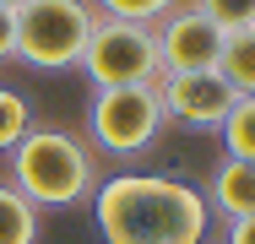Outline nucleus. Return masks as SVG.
Returning a JSON list of instances; mask_svg holds the SVG:
<instances>
[{"instance_id":"39448f33","label":"nucleus","mask_w":255,"mask_h":244,"mask_svg":"<svg viewBox=\"0 0 255 244\" xmlns=\"http://www.w3.org/2000/svg\"><path fill=\"white\" fill-rule=\"evenodd\" d=\"M87 130L114 157L147 152L163 130V87H103V93H93Z\"/></svg>"},{"instance_id":"9b49d317","label":"nucleus","mask_w":255,"mask_h":244,"mask_svg":"<svg viewBox=\"0 0 255 244\" xmlns=\"http://www.w3.org/2000/svg\"><path fill=\"white\" fill-rule=\"evenodd\" d=\"M217 130H223V152L228 157L255 163V98H234V109H228V120Z\"/></svg>"},{"instance_id":"ddd939ff","label":"nucleus","mask_w":255,"mask_h":244,"mask_svg":"<svg viewBox=\"0 0 255 244\" xmlns=\"http://www.w3.org/2000/svg\"><path fill=\"white\" fill-rule=\"evenodd\" d=\"M98 16H125V22H163L179 0H93Z\"/></svg>"},{"instance_id":"20e7f679","label":"nucleus","mask_w":255,"mask_h":244,"mask_svg":"<svg viewBox=\"0 0 255 244\" xmlns=\"http://www.w3.org/2000/svg\"><path fill=\"white\" fill-rule=\"evenodd\" d=\"M93 22H98L93 0H22L16 5V60L38 71H65L82 60Z\"/></svg>"},{"instance_id":"423d86ee","label":"nucleus","mask_w":255,"mask_h":244,"mask_svg":"<svg viewBox=\"0 0 255 244\" xmlns=\"http://www.w3.org/2000/svg\"><path fill=\"white\" fill-rule=\"evenodd\" d=\"M157 33V65L163 76H185V71H217V54H223V27L206 16L201 5H174Z\"/></svg>"},{"instance_id":"7ed1b4c3","label":"nucleus","mask_w":255,"mask_h":244,"mask_svg":"<svg viewBox=\"0 0 255 244\" xmlns=\"http://www.w3.org/2000/svg\"><path fill=\"white\" fill-rule=\"evenodd\" d=\"M93 82V93L103 87H163V65H157V33L152 22H125V16H98L82 60H76Z\"/></svg>"},{"instance_id":"1a4fd4ad","label":"nucleus","mask_w":255,"mask_h":244,"mask_svg":"<svg viewBox=\"0 0 255 244\" xmlns=\"http://www.w3.org/2000/svg\"><path fill=\"white\" fill-rule=\"evenodd\" d=\"M217 76L239 98H255V27L223 33V54H217Z\"/></svg>"},{"instance_id":"2eb2a0df","label":"nucleus","mask_w":255,"mask_h":244,"mask_svg":"<svg viewBox=\"0 0 255 244\" xmlns=\"http://www.w3.org/2000/svg\"><path fill=\"white\" fill-rule=\"evenodd\" d=\"M16 60V5H0V65Z\"/></svg>"},{"instance_id":"f257e3e1","label":"nucleus","mask_w":255,"mask_h":244,"mask_svg":"<svg viewBox=\"0 0 255 244\" xmlns=\"http://www.w3.org/2000/svg\"><path fill=\"white\" fill-rule=\"evenodd\" d=\"M103 244H206V195L168 174H114L93 190Z\"/></svg>"},{"instance_id":"9d476101","label":"nucleus","mask_w":255,"mask_h":244,"mask_svg":"<svg viewBox=\"0 0 255 244\" xmlns=\"http://www.w3.org/2000/svg\"><path fill=\"white\" fill-rule=\"evenodd\" d=\"M38 228H44V212L16 185H0V244H38Z\"/></svg>"},{"instance_id":"f3484780","label":"nucleus","mask_w":255,"mask_h":244,"mask_svg":"<svg viewBox=\"0 0 255 244\" xmlns=\"http://www.w3.org/2000/svg\"><path fill=\"white\" fill-rule=\"evenodd\" d=\"M0 5H22V0H0Z\"/></svg>"},{"instance_id":"dca6fc26","label":"nucleus","mask_w":255,"mask_h":244,"mask_svg":"<svg viewBox=\"0 0 255 244\" xmlns=\"http://www.w3.org/2000/svg\"><path fill=\"white\" fill-rule=\"evenodd\" d=\"M223 244H255V217H239V223H228Z\"/></svg>"},{"instance_id":"4468645a","label":"nucleus","mask_w":255,"mask_h":244,"mask_svg":"<svg viewBox=\"0 0 255 244\" xmlns=\"http://www.w3.org/2000/svg\"><path fill=\"white\" fill-rule=\"evenodd\" d=\"M196 5H201L223 33H239V27L255 22V0H196Z\"/></svg>"},{"instance_id":"6e6552de","label":"nucleus","mask_w":255,"mask_h":244,"mask_svg":"<svg viewBox=\"0 0 255 244\" xmlns=\"http://www.w3.org/2000/svg\"><path fill=\"white\" fill-rule=\"evenodd\" d=\"M206 201L239 223V217H255V163H239V157H223L212 168V185H206Z\"/></svg>"},{"instance_id":"0eeeda50","label":"nucleus","mask_w":255,"mask_h":244,"mask_svg":"<svg viewBox=\"0 0 255 244\" xmlns=\"http://www.w3.org/2000/svg\"><path fill=\"white\" fill-rule=\"evenodd\" d=\"M234 87L217 71H185V76H163V120L190 125V130H217L234 109Z\"/></svg>"},{"instance_id":"a211bd4d","label":"nucleus","mask_w":255,"mask_h":244,"mask_svg":"<svg viewBox=\"0 0 255 244\" xmlns=\"http://www.w3.org/2000/svg\"><path fill=\"white\" fill-rule=\"evenodd\" d=\"M250 27H255V22H250Z\"/></svg>"},{"instance_id":"f8f14e48","label":"nucleus","mask_w":255,"mask_h":244,"mask_svg":"<svg viewBox=\"0 0 255 244\" xmlns=\"http://www.w3.org/2000/svg\"><path fill=\"white\" fill-rule=\"evenodd\" d=\"M27 130H33V109H27V98L11 93V87H0V152H11Z\"/></svg>"},{"instance_id":"f03ea898","label":"nucleus","mask_w":255,"mask_h":244,"mask_svg":"<svg viewBox=\"0 0 255 244\" xmlns=\"http://www.w3.org/2000/svg\"><path fill=\"white\" fill-rule=\"evenodd\" d=\"M11 185L27 195L38 212L44 206H76L93 195V152L71 130H27L11 146Z\"/></svg>"}]
</instances>
